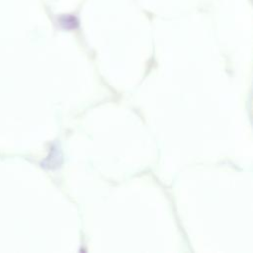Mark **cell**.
<instances>
[{"instance_id": "cell-1", "label": "cell", "mask_w": 253, "mask_h": 253, "mask_svg": "<svg viewBox=\"0 0 253 253\" xmlns=\"http://www.w3.org/2000/svg\"><path fill=\"white\" fill-rule=\"evenodd\" d=\"M59 26L65 30H75L79 27V20L76 16L72 14L61 15L58 18Z\"/></svg>"}]
</instances>
